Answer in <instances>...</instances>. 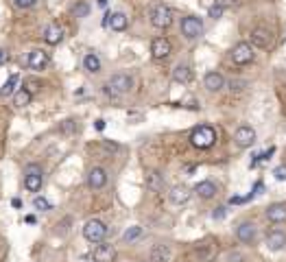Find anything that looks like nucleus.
I'll use <instances>...</instances> for the list:
<instances>
[{
	"label": "nucleus",
	"instance_id": "aec40b11",
	"mask_svg": "<svg viewBox=\"0 0 286 262\" xmlns=\"http://www.w3.org/2000/svg\"><path fill=\"white\" fill-rule=\"evenodd\" d=\"M251 44H256L258 48H267L271 44V33L267 28H253L251 31Z\"/></svg>",
	"mask_w": 286,
	"mask_h": 262
},
{
	"label": "nucleus",
	"instance_id": "a19ab883",
	"mask_svg": "<svg viewBox=\"0 0 286 262\" xmlns=\"http://www.w3.org/2000/svg\"><path fill=\"white\" fill-rule=\"evenodd\" d=\"M99 7H107V0H99Z\"/></svg>",
	"mask_w": 286,
	"mask_h": 262
},
{
	"label": "nucleus",
	"instance_id": "72a5a7b5",
	"mask_svg": "<svg viewBox=\"0 0 286 262\" xmlns=\"http://www.w3.org/2000/svg\"><path fill=\"white\" fill-rule=\"evenodd\" d=\"M24 87L33 94V92H38V90H40V83H38V81H33V79H28V81L24 83Z\"/></svg>",
	"mask_w": 286,
	"mask_h": 262
},
{
	"label": "nucleus",
	"instance_id": "4be33fe9",
	"mask_svg": "<svg viewBox=\"0 0 286 262\" xmlns=\"http://www.w3.org/2000/svg\"><path fill=\"white\" fill-rule=\"evenodd\" d=\"M18 83H20V75L16 72V75H11V77L5 81V85L0 87V99H7V96H11V94H16V92H18V90H16Z\"/></svg>",
	"mask_w": 286,
	"mask_h": 262
},
{
	"label": "nucleus",
	"instance_id": "ddd939ff",
	"mask_svg": "<svg viewBox=\"0 0 286 262\" xmlns=\"http://www.w3.org/2000/svg\"><path fill=\"white\" fill-rule=\"evenodd\" d=\"M92 258H94V262H114V260H116V249H114V245H107V243L99 245L97 249H94Z\"/></svg>",
	"mask_w": 286,
	"mask_h": 262
},
{
	"label": "nucleus",
	"instance_id": "4468645a",
	"mask_svg": "<svg viewBox=\"0 0 286 262\" xmlns=\"http://www.w3.org/2000/svg\"><path fill=\"white\" fill-rule=\"evenodd\" d=\"M168 199L175 206H184V203L190 199V188L188 186H173L171 192H168Z\"/></svg>",
	"mask_w": 286,
	"mask_h": 262
},
{
	"label": "nucleus",
	"instance_id": "2eb2a0df",
	"mask_svg": "<svg viewBox=\"0 0 286 262\" xmlns=\"http://www.w3.org/2000/svg\"><path fill=\"white\" fill-rule=\"evenodd\" d=\"M267 247L271 251H280L286 247V234L280 230H275V232H269L267 234Z\"/></svg>",
	"mask_w": 286,
	"mask_h": 262
},
{
	"label": "nucleus",
	"instance_id": "a211bd4d",
	"mask_svg": "<svg viewBox=\"0 0 286 262\" xmlns=\"http://www.w3.org/2000/svg\"><path fill=\"white\" fill-rule=\"evenodd\" d=\"M107 20V26L112 28V31H124L127 28V16H124L122 11H116V13H109V16L105 18Z\"/></svg>",
	"mask_w": 286,
	"mask_h": 262
},
{
	"label": "nucleus",
	"instance_id": "c756f323",
	"mask_svg": "<svg viewBox=\"0 0 286 262\" xmlns=\"http://www.w3.org/2000/svg\"><path fill=\"white\" fill-rule=\"evenodd\" d=\"M72 13H75L77 18H85L87 13H90V7H87L85 3H79V5L75 7V9H72Z\"/></svg>",
	"mask_w": 286,
	"mask_h": 262
},
{
	"label": "nucleus",
	"instance_id": "7ed1b4c3",
	"mask_svg": "<svg viewBox=\"0 0 286 262\" xmlns=\"http://www.w3.org/2000/svg\"><path fill=\"white\" fill-rule=\"evenodd\" d=\"M44 184V171L38 164H28L24 171V188L28 192H40V188Z\"/></svg>",
	"mask_w": 286,
	"mask_h": 262
},
{
	"label": "nucleus",
	"instance_id": "393cba45",
	"mask_svg": "<svg viewBox=\"0 0 286 262\" xmlns=\"http://www.w3.org/2000/svg\"><path fill=\"white\" fill-rule=\"evenodd\" d=\"M31 99H33V94L26 90V87H20V90L13 94V105L16 107H26L28 103H31Z\"/></svg>",
	"mask_w": 286,
	"mask_h": 262
},
{
	"label": "nucleus",
	"instance_id": "e433bc0d",
	"mask_svg": "<svg viewBox=\"0 0 286 262\" xmlns=\"http://www.w3.org/2000/svg\"><path fill=\"white\" fill-rule=\"evenodd\" d=\"M214 3H216L218 7H223V9H225V7H232L234 3H236V0H214Z\"/></svg>",
	"mask_w": 286,
	"mask_h": 262
},
{
	"label": "nucleus",
	"instance_id": "f3484780",
	"mask_svg": "<svg viewBox=\"0 0 286 262\" xmlns=\"http://www.w3.org/2000/svg\"><path fill=\"white\" fill-rule=\"evenodd\" d=\"M203 85L208 87L210 92H218V90H223L225 87V79H223L221 72H208L205 79H203Z\"/></svg>",
	"mask_w": 286,
	"mask_h": 262
},
{
	"label": "nucleus",
	"instance_id": "473e14b6",
	"mask_svg": "<svg viewBox=\"0 0 286 262\" xmlns=\"http://www.w3.org/2000/svg\"><path fill=\"white\" fill-rule=\"evenodd\" d=\"M38 0H13V5L20 7V9H28V7H33Z\"/></svg>",
	"mask_w": 286,
	"mask_h": 262
},
{
	"label": "nucleus",
	"instance_id": "7c9ffc66",
	"mask_svg": "<svg viewBox=\"0 0 286 262\" xmlns=\"http://www.w3.org/2000/svg\"><path fill=\"white\" fill-rule=\"evenodd\" d=\"M273 175H275V179L277 181H286V164H280L277 169L273 171Z\"/></svg>",
	"mask_w": 286,
	"mask_h": 262
},
{
	"label": "nucleus",
	"instance_id": "39448f33",
	"mask_svg": "<svg viewBox=\"0 0 286 262\" xmlns=\"http://www.w3.org/2000/svg\"><path fill=\"white\" fill-rule=\"evenodd\" d=\"M173 22V11L166 5H155L151 9V24L155 28H168Z\"/></svg>",
	"mask_w": 286,
	"mask_h": 262
},
{
	"label": "nucleus",
	"instance_id": "6ab92c4d",
	"mask_svg": "<svg viewBox=\"0 0 286 262\" xmlns=\"http://www.w3.org/2000/svg\"><path fill=\"white\" fill-rule=\"evenodd\" d=\"M267 218L273 223H284L286 221V203H273V206H269Z\"/></svg>",
	"mask_w": 286,
	"mask_h": 262
},
{
	"label": "nucleus",
	"instance_id": "9b49d317",
	"mask_svg": "<svg viewBox=\"0 0 286 262\" xmlns=\"http://www.w3.org/2000/svg\"><path fill=\"white\" fill-rule=\"evenodd\" d=\"M87 184H90L92 190H101V188L107 186V171L101 169V166H94L87 175Z\"/></svg>",
	"mask_w": 286,
	"mask_h": 262
},
{
	"label": "nucleus",
	"instance_id": "a878e982",
	"mask_svg": "<svg viewBox=\"0 0 286 262\" xmlns=\"http://www.w3.org/2000/svg\"><path fill=\"white\" fill-rule=\"evenodd\" d=\"M83 68L87 70V72H92V75H97V72L101 70V59L94 53H87L85 57H83Z\"/></svg>",
	"mask_w": 286,
	"mask_h": 262
},
{
	"label": "nucleus",
	"instance_id": "423d86ee",
	"mask_svg": "<svg viewBox=\"0 0 286 262\" xmlns=\"http://www.w3.org/2000/svg\"><path fill=\"white\" fill-rule=\"evenodd\" d=\"M181 33H184L186 40H197V38H201V33H203V22H201V18H197V16H186L184 20H181Z\"/></svg>",
	"mask_w": 286,
	"mask_h": 262
},
{
	"label": "nucleus",
	"instance_id": "f8f14e48",
	"mask_svg": "<svg viewBox=\"0 0 286 262\" xmlns=\"http://www.w3.org/2000/svg\"><path fill=\"white\" fill-rule=\"evenodd\" d=\"M44 42L50 44V46H57V44H61L63 40V28L59 24H48V26H44Z\"/></svg>",
	"mask_w": 286,
	"mask_h": 262
},
{
	"label": "nucleus",
	"instance_id": "f257e3e1",
	"mask_svg": "<svg viewBox=\"0 0 286 262\" xmlns=\"http://www.w3.org/2000/svg\"><path fill=\"white\" fill-rule=\"evenodd\" d=\"M214 142H216V131L210 125H199L190 134V144H193L195 149H210Z\"/></svg>",
	"mask_w": 286,
	"mask_h": 262
},
{
	"label": "nucleus",
	"instance_id": "bb28decb",
	"mask_svg": "<svg viewBox=\"0 0 286 262\" xmlns=\"http://www.w3.org/2000/svg\"><path fill=\"white\" fill-rule=\"evenodd\" d=\"M146 186L151 188V190H162L164 186V179L160 173H149V177H146Z\"/></svg>",
	"mask_w": 286,
	"mask_h": 262
},
{
	"label": "nucleus",
	"instance_id": "ea45409f",
	"mask_svg": "<svg viewBox=\"0 0 286 262\" xmlns=\"http://www.w3.org/2000/svg\"><path fill=\"white\" fill-rule=\"evenodd\" d=\"M24 221H26V223H35V216H33V214H28V216L24 218Z\"/></svg>",
	"mask_w": 286,
	"mask_h": 262
},
{
	"label": "nucleus",
	"instance_id": "5701e85b",
	"mask_svg": "<svg viewBox=\"0 0 286 262\" xmlns=\"http://www.w3.org/2000/svg\"><path fill=\"white\" fill-rule=\"evenodd\" d=\"M195 192L201 196V199H212V196L216 194V186L212 184V181H199V184L195 186Z\"/></svg>",
	"mask_w": 286,
	"mask_h": 262
},
{
	"label": "nucleus",
	"instance_id": "0eeeda50",
	"mask_svg": "<svg viewBox=\"0 0 286 262\" xmlns=\"http://www.w3.org/2000/svg\"><path fill=\"white\" fill-rule=\"evenodd\" d=\"M48 63H50V57H48V53H44L42 48L28 50V55H26V66H28L31 70L42 72V70L48 68Z\"/></svg>",
	"mask_w": 286,
	"mask_h": 262
},
{
	"label": "nucleus",
	"instance_id": "9d476101",
	"mask_svg": "<svg viewBox=\"0 0 286 262\" xmlns=\"http://www.w3.org/2000/svg\"><path fill=\"white\" fill-rule=\"evenodd\" d=\"M171 53H173V46H171V42H168L166 38H155V40L151 42V55H153V59H166Z\"/></svg>",
	"mask_w": 286,
	"mask_h": 262
},
{
	"label": "nucleus",
	"instance_id": "c85d7f7f",
	"mask_svg": "<svg viewBox=\"0 0 286 262\" xmlns=\"http://www.w3.org/2000/svg\"><path fill=\"white\" fill-rule=\"evenodd\" d=\"M33 208L38 210V212H48V210H53V203H50L48 199H44V196H35L33 199Z\"/></svg>",
	"mask_w": 286,
	"mask_h": 262
},
{
	"label": "nucleus",
	"instance_id": "cd10ccee",
	"mask_svg": "<svg viewBox=\"0 0 286 262\" xmlns=\"http://www.w3.org/2000/svg\"><path fill=\"white\" fill-rule=\"evenodd\" d=\"M140 236H142V227L140 225H134V227H129L122 234V243H134V240H138Z\"/></svg>",
	"mask_w": 286,
	"mask_h": 262
},
{
	"label": "nucleus",
	"instance_id": "2f4dec72",
	"mask_svg": "<svg viewBox=\"0 0 286 262\" xmlns=\"http://www.w3.org/2000/svg\"><path fill=\"white\" fill-rule=\"evenodd\" d=\"M208 16L210 18H214V20H218L223 16V7H218V5H214V7H210V11H208Z\"/></svg>",
	"mask_w": 286,
	"mask_h": 262
},
{
	"label": "nucleus",
	"instance_id": "6e6552de",
	"mask_svg": "<svg viewBox=\"0 0 286 262\" xmlns=\"http://www.w3.org/2000/svg\"><path fill=\"white\" fill-rule=\"evenodd\" d=\"M232 61L236 63V66H245L249 61H253V50H251V46H249L247 42L236 44V46L232 48Z\"/></svg>",
	"mask_w": 286,
	"mask_h": 262
},
{
	"label": "nucleus",
	"instance_id": "dca6fc26",
	"mask_svg": "<svg viewBox=\"0 0 286 262\" xmlns=\"http://www.w3.org/2000/svg\"><path fill=\"white\" fill-rule=\"evenodd\" d=\"M236 236H238L240 243H253V240H256V225L249 223V221L240 223L236 227Z\"/></svg>",
	"mask_w": 286,
	"mask_h": 262
},
{
	"label": "nucleus",
	"instance_id": "20e7f679",
	"mask_svg": "<svg viewBox=\"0 0 286 262\" xmlns=\"http://www.w3.org/2000/svg\"><path fill=\"white\" fill-rule=\"evenodd\" d=\"M83 236H85V240H90V243H103L107 236V225L99 221V218H90L83 227Z\"/></svg>",
	"mask_w": 286,
	"mask_h": 262
},
{
	"label": "nucleus",
	"instance_id": "412c9836",
	"mask_svg": "<svg viewBox=\"0 0 286 262\" xmlns=\"http://www.w3.org/2000/svg\"><path fill=\"white\" fill-rule=\"evenodd\" d=\"M151 262H168L171 260V247L168 245H155L151 249Z\"/></svg>",
	"mask_w": 286,
	"mask_h": 262
},
{
	"label": "nucleus",
	"instance_id": "f03ea898",
	"mask_svg": "<svg viewBox=\"0 0 286 262\" xmlns=\"http://www.w3.org/2000/svg\"><path fill=\"white\" fill-rule=\"evenodd\" d=\"M131 87H134V79H131L129 75H114L109 81L105 83V92L109 94V96H124L127 92H131Z\"/></svg>",
	"mask_w": 286,
	"mask_h": 262
},
{
	"label": "nucleus",
	"instance_id": "58836bf2",
	"mask_svg": "<svg viewBox=\"0 0 286 262\" xmlns=\"http://www.w3.org/2000/svg\"><path fill=\"white\" fill-rule=\"evenodd\" d=\"M11 206L13 208H22V201L20 199H11Z\"/></svg>",
	"mask_w": 286,
	"mask_h": 262
},
{
	"label": "nucleus",
	"instance_id": "b1692460",
	"mask_svg": "<svg viewBox=\"0 0 286 262\" xmlns=\"http://www.w3.org/2000/svg\"><path fill=\"white\" fill-rule=\"evenodd\" d=\"M173 79H175L177 83H188V81H193V70H190L188 66L179 63L177 68L173 70Z\"/></svg>",
	"mask_w": 286,
	"mask_h": 262
},
{
	"label": "nucleus",
	"instance_id": "1a4fd4ad",
	"mask_svg": "<svg viewBox=\"0 0 286 262\" xmlns=\"http://www.w3.org/2000/svg\"><path fill=\"white\" fill-rule=\"evenodd\" d=\"M234 140H236V144L240 149H247V147H251V144L256 142V131L249 125H240L236 129V134H234Z\"/></svg>",
	"mask_w": 286,
	"mask_h": 262
},
{
	"label": "nucleus",
	"instance_id": "4c0bfd02",
	"mask_svg": "<svg viewBox=\"0 0 286 262\" xmlns=\"http://www.w3.org/2000/svg\"><path fill=\"white\" fill-rule=\"evenodd\" d=\"M94 129H97V131H103V129H105V120L99 118L97 122H94Z\"/></svg>",
	"mask_w": 286,
	"mask_h": 262
},
{
	"label": "nucleus",
	"instance_id": "c9c22d12",
	"mask_svg": "<svg viewBox=\"0 0 286 262\" xmlns=\"http://www.w3.org/2000/svg\"><path fill=\"white\" fill-rule=\"evenodd\" d=\"M223 216H225V208H216L214 212H212V218H214V221H221Z\"/></svg>",
	"mask_w": 286,
	"mask_h": 262
},
{
	"label": "nucleus",
	"instance_id": "f704fd0d",
	"mask_svg": "<svg viewBox=\"0 0 286 262\" xmlns=\"http://www.w3.org/2000/svg\"><path fill=\"white\" fill-rule=\"evenodd\" d=\"M7 61H9V50H7V48H0V66H5Z\"/></svg>",
	"mask_w": 286,
	"mask_h": 262
}]
</instances>
